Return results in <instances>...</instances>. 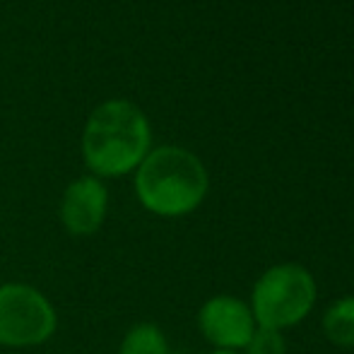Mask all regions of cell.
Segmentation results:
<instances>
[{
	"label": "cell",
	"instance_id": "1",
	"mask_svg": "<svg viewBox=\"0 0 354 354\" xmlns=\"http://www.w3.org/2000/svg\"><path fill=\"white\" fill-rule=\"evenodd\" d=\"M80 149L92 176L102 181L128 176L152 149V128L138 104L106 99L84 121Z\"/></svg>",
	"mask_w": 354,
	"mask_h": 354
},
{
	"label": "cell",
	"instance_id": "2",
	"mask_svg": "<svg viewBox=\"0 0 354 354\" xmlns=\"http://www.w3.org/2000/svg\"><path fill=\"white\" fill-rule=\"evenodd\" d=\"M136 196L157 217H183L207 196V169L191 149L162 145L147 152L136 169Z\"/></svg>",
	"mask_w": 354,
	"mask_h": 354
},
{
	"label": "cell",
	"instance_id": "3",
	"mask_svg": "<svg viewBox=\"0 0 354 354\" xmlns=\"http://www.w3.org/2000/svg\"><path fill=\"white\" fill-rule=\"evenodd\" d=\"M316 304V280L299 263L272 266L258 277L251 297L253 318L261 328H292L311 313Z\"/></svg>",
	"mask_w": 354,
	"mask_h": 354
},
{
	"label": "cell",
	"instance_id": "4",
	"mask_svg": "<svg viewBox=\"0 0 354 354\" xmlns=\"http://www.w3.org/2000/svg\"><path fill=\"white\" fill-rule=\"evenodd\" d=\"M58 313L44 292L32 284H0V345L37 347L53 337Z\"/></svg>",
	"mask_w": 354,
	"mask_h": 354
},
{
	"label": "cell",
	"instance_id": "5",
	"mask_svg": "<svg viewBox=\"0 0 354 354\" xmlns=\"http://www.w3.org/2000/svg\"><path fill=\"white\" fill-rule=\"evenodd\" d=\"M198 328L214 350H243L251 342L258 323L246 301L229 294L207 299L198 311Z\"/></svg>",
	"mask_w": 354,
	"mask_h": 354
},
{
	"label": "cell",
	"instance_id": "6",
	"mask_svg": "<svg viewBox=\"0 0 354 354\" xmlns=\"http://www.w3.org/2000/svg\"><path fill=\"white\" fill-rule=\"evenodd\" d=\"M109 212V191L102 178L80 176L68 183L63 191L61 205H58V217L73 236H92L104 227V219Z\"/></svg>",
	"mask_w": 354,
	"mask_h": 354
},
{
	"label": "cell",
	"instance_id": "7",
	"mask_svg": "<svg viewBox=\"0 0 354 354\" xmlns=\"http://www.w3.org/2000/svg\"><path fill=\"white\" fill-rule=\"evenodd\" d=\"M323 333L337 347H354V297L328 306L323 316Z\"/></svg>",
	"mask_w": 354,
	"mask_h": 354
},
{
	"label": "cell",
	"instance_id": "8",
	"mask_svg": "<svg viewBox=\"0 0 354 354\" xmlns=\"http://www.w3.org/2000/svg\"><path fill=\"white\" fill-rule=\"evenodd\" d=\"M169 342L154 323H138L121 340L118 354H169Z\"/></svg>",
	"mask_w": 354,
	"mask_h": 354
},
{
	"label": "cell",
	"instance_id": "9",
	"mask_svg": "<svg viewBox=\"0 0 354 354\" xmlns=\"http://www.w3.org/2000/svg\"><path fill=\"white\" fill-rule=\"evenodd\" d=\"M246 354H287V342L280 330L258 326L251 342L246 345Z\"/></svg>",
	"mask_w": 354,
	"mask_h": 354
},
{
	"label": "cell",
	"instance_id": "10",
	"mask_svg": "<svg viewBox=\"0 0 354 354\" xmlns=\"http://www.w3.org/2000/svg\"><path fill=\"white\" fill-rule=\"evenodd\" d=\"M210 354H239V352H234V350H214Z\"/></svg>",
	"mask_w": 354,
	"mask_h": 354
},
{
	"label": "cell",
	"instance_id": "11",
	"mask_svg": "<svg viewBox=\"0 0 354 354\" xmlns=\"http://www.w3.org/2000/svg\"><path fill=\"white\" fill-rule=\"evenodd\" d=\"M169 354H181V352H169Z\"/></svg>",
	"mask_w": 354,
	"mask_h": 354
}]
</instances>
